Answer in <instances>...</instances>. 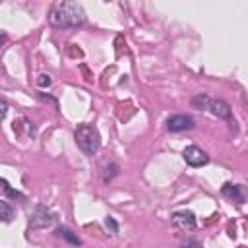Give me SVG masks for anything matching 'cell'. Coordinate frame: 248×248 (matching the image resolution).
<instances>
[{
  "label": "cell",
  "instance_id": "obj_1",
  "mask_svg": "<svg viewBox=\"0 0 248 248\" xmlns=\"http://www.w3.org/2000/svg\"><path fill=\"white\" fill-rule=\"evenodd\" d=\"M48 21L58 29H74L85 23V10L78 2H54L48 12Z\"/></svg>",
  "mask_w": 248,
  "mask_h": 248
},
{
  "label": "cell",
  "instance_id": "obj_2",
  "mask_svg": "<svg viewBox=\"0 0 248 248\" xmlns=\"http://www.w3.org/2000/svg\"><path fill=\"white\" fill-rule=\"evenodd\" d=\"M74 138H76L78 147H79V149L83 151V155H87V157H93V155L99 151V147H101L99 132H97V128L91 126V124H79V126L76 128Z\"/></svg>",
  "mask_w": 248,
  "mask_h": 248
},
{
  "label": "cell",
  "instance_id": "obj_3",
  "mask_svg": "<svg viewBox=\"0 0 248 248\" xmlns=\"http://www.w3.org/2000/svg\"><path fill=\"white\" fill-rule=\"evenodd\" d=\"M182 157L190 167H202V165H207V161H209V155L198 145H188L182 151Z\"/></svg>",
  "mask_w": 248,
  "mask_h": 248
},
{
  "label": "cell",
  "instance_id": "obj_4",
  "mask_svg": "<svg viewBox=\"0 0 248 248\" xmlns=\"http://www.w3.org/2000/svg\"><path fill=\"white\" fill-rule=\"evenodd\" d=\"M172 225L180 231H194L196 229V215L192 211H186V209H180V211H174L172 213Z\"/></svg>",
  "mask_w": 248,
  "mask_h": 248
},
{
  "label": "cell",
  "instance_id": "obj_5",
  "mask_svg": "<svg viewBox=\"0 0 248 248\" xmlns=\"http://www.w3.org/2000/svg\"><path fill=\"white\" fill-rule=\"evenodd\" d=\"M194 126H196L194 118L188 116V114H172L167 120V130L169 132H186V130H192Z\"/></svg>",
  "mask_w": 248,
  "mask_h": 248
},
{
  "label": "cell",
  "instance_id": "obj_6",
  "mask_svg": "<svg viewBox=\"0 0 248 248\" xmlns=\"http://www.w3.org/2000/svg\"><path fill=\"white\" fill-rule=\"evenodd\" d=\"M56 215L52 211H48L45 205H37L35 207V213L31 217V225L33 227H39V229H45V227H50L54 223Z\"/></svg>",
  "mask_w": 248,
  "mask_h": 248
},
{
  "label": "cell",
  "instance_id": "obj_7",
  "mask_svg": "<svg viewBox=\"0 0 248 248\" xmlns=\"http://www.w3.org/2000/svg\"><path fill=\"white\" fill-rule=\"evenodd\" d=\"M211 114H215L217 118H223V120H231V107L221 101V99H211L209 103V108H207Z\"/></svg>",
  "mask_w": 248,
  "mask_h": 248
},
{
  "label": "cell",
  "instance_id": "obj_8",
  "mask_svg": "<svg viewBox=\"0 0 248 248\" xmlns=\"http://www.w3.org/2000/svg\"><path fill=\"white\" fill-rule=\"evenodd\" d=\"M221 194L227 198V200H232L236 203H242L244 202V194H242V188L238 184H231V182H225L221 186Z\"/></svg>",
  "mask_w": 248,
  "mask_h": 248
},
{
  "label": "cell",
  "instance_id": "obj_9",
  "mask_svg": "<svg viewBox=\"0 0 248 248\" xmlns=\"http://www.w3.org/2000/svg\"><path fill=\"white\" fill-rule=\"evenodd\" d=\"M209 103H211V97L205 95V93H198V95L192 97V107H194V108L207 110V108H209Z\"/></svg>",
  "mask_w": 248,
  "mask_h": 248
},
{
  "label": "cell",
  "instance_id": "obj_10",
  "mask_svg": "<svg viewBox=\"0 0 248 248\" xmlns=\"http://www.w3.org/2000/svg\"><path fill=\"white\" fill-rule=\"evenodd\" d=\"M118 170H120L118 163L110 161L107 167H103V182H110V180H112V178L118 174Z\"/></svg>",
  "mask_w": 248,
  "mask_h": 248
},
{
  "label": "cell",
  "instance_id": "obj_11",
  "mask_svg": "<svg viewBox=\"0 0 248 248\" xmlns=\"http://www.w3.org/2000/svg\"><path fill=\"white\" fill-rule=\"evenodd\" d=\"M12 219H14V207L6 200H0V221L10 223Z\"/></svg>",
  "mask_w": 248,
  "mask_h": 248
},
{
  "label": "cell",
  "instance_id": "obj_12",
  "mask_svg": "<svg viewBox=\"0 0 248 248\" xmlns=\"http://www.w3.org/2000/svg\"><path fill=\"white\" fill-rule=\"evenodd\" d=\"M0 184H2V188H4V192L12 198V200H19V202H25V194H21V192H17V190H14L4 178H0Z\"/></svg>",
  "mask_w": 248,
  "mask_h": 248
},
{
  "label": "cell",
  "instance_id": "obj_13",
  "mask_svg": "<svg viewBox=\"0 0 248 248\" xmlns=\"http://www.w3.org/2000/svg\"><path fill=\"white\" fill-rule=\"evenodd\" d=\"M58 232H60V236H62V238H66L70 244H74V246H79V244H81V240H79V238H78V236H76L68 227H60V229H58Z\"/></svg>",
  "mask_w": 248,
  "mask_h": 248
},
{
  "label": "cell",
  "instance_id": "obj_14",
  "mask_svg": "<svg viewBox=\"0 0 248 248\" xmlns=\"http://www.w3.org/2000/svg\"><path fill=\"white\" fill-rule=\"evenodd\" d=\"M50 83H52V79H50L48 74H41V76L37 78V85H39V87H48Z\"/></svg>",
  "mask_w": 248,
  "mask_h": 248
},
{
  "label": "cell",
  "instance_id": "obj_15",
  "mask_svg": "<svg viewBox=\"0 0 248 248\" xmlns=\"http://www.w3.org/2000/svg\"><path fill=\"white\" fill-rule=\"evenodd\" d=\"M6 114H8V103H6V99L0 97V122L6 118Z\"/></svg>",
  "mask_w": 248,
  "mask_h": 248
},
{
  "label": "cell",
  "instance_id": "obj_16",
  "mask_svg": "<svg viewBox=\"0 0 248 248\" xmlns=\"http://www.w3.org/2000/svg\"><path fill=\"white\" fill-rule=\"evenodd\" d=\"M180 248H202V244H200V242H196V240H186Z\"/></svg>",
  "mask_w": 248,
  "mask_h": 248
},
{
  "label": "cell",
  "instance_id": "obj_17",
  "mask_svg": "<svg viewBox=\"0 0 248 248\" xmlns=\"http://www.w3.org/2000/svg\"><path fill=\"white\" fill-rule=\"evenodd\" d=\"M105 225H107V227H110V229H112V232H116V223L112 221V217H107V219H105Z\"/></svg>",
  "mask_w": 248,
  "mask_h": 248
},
{
  "label": "cell",
  "instance_id": "obj_18",
  "mask_svg": "<svg viewBox=\"0 0 248 248\" xmlns=\"http://www.w3.org/2000/svg\"><path fill=\"white\" fill-rule=\"evenodd\" d=\"M6 41H8V35H6V33H0V48L4 46V43H6Z\"/></svg>",
  "mask_w": 248,
  "mask_h": 248
}]
</instances>
